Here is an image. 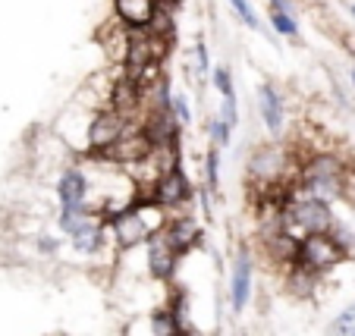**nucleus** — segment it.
<instances>
[{
  "instance_id": "f257e3e1",
  "label": "nucleus",
  "mask_w": 355,
  "mask_h": 336,
  "mask_svg": "<svg viewBox=\"0 0 355 336\" xmlns=\"http://www.w3.org/2000/svg\"><path fill=\"white\" fill-rule=\"evenodd\" d=\"M343 251L340 245L330 239L327 233H311V236H302L299 239V251H295V264L309 274H324V270H334L336 264L343 261Z\"/></svg>"
},
{
  "instance_id": "f03ea898",
  "label": "nucleus",
  "mask_w": 355,
  "mask_h": 336,
  "mask_svg": "<svg viewBox=\"0 0 355 336\" xmlns=\"http://www.w3.org/2000/svg\"><path fill=\"white\" fill-rule=\"evenodd\" d=\"M126 116H120L116 110L104 107L101 114H94V120L88 123V154L101 157L107 148H114L116 141L126 132Z\"/></svg>"
},
{
  "instance_id": "7ed1b4c3",
  "label": "nucleus",
  "mask_w": 355,
  "mask_h": 336,
  "mask_svg": "<svg viewBox=\"0 0 355 336\" xmlns=\"http://www.w3.org/2000/svg\"><path fill=\"white\" fill-rule=\"evenodd\" d=\"M189 198H192V182H189V176L180 170H170V173H164L161 179H157L155 192H151V202L157 204V208H164L170 217L180 214L182 204H189Z\"/></svg>"
},
{
  "instance_id": "20e7f679",
  "label": "nucleus",
  "mask_w": 355,
  "mask_h": 336,
  "mask_svg": "<svg viewBox=\"0 0 355 336\" xmlns=\"http://www.w3.org/2000/svg\"><path fill=\"white\" fill-rule=\"evenodd\" d=\"M107 233H110V239H114L116 251H132L135 245H141V242H148V239H151V233L145 229L141 217L132 211V204H129L126 211H120L116 217H110V220H107Z\"/></svg>"
},
{
  "instance_id": "39448f33",
  "label": "nucleus",
  "mask_w": 355,
  "mask_h": 336,
  "mask_svg": "<svg viewBox=\"0 0 355 336\" xmlns=\"http://www.w3.org/2000/svg\"><path fill=\"white\" fill-rule=\"evenodd\" d=\"M145 245H148L145 264H148V274H151V280H155V283H170L176 276V267H180V255H176L173 245L167 242L164 229L151 236Z\"/></svg>"
},
{
  "instance_id": "423d86ee",
  "label": "nucleus",
  "mask_w": 355,
  "mask_h": 336,
  "mask_svg": "<svg viewBox=\"0 0 355 336\" xmlns=\"http://www.w3.org/2000/svg\"><path fill=\"white\" fill-rule=\"evenodd\" d=\"M286 161H289V154L280 145H264V148H258L255 154H252V161H248V176L255 182H261V186H277V182L283 179Z\"/></svg>"
},
{
  "instance_id": "0eeeda50",
  "label": "nucleus",
  "mask_w": 355,
  "mask_h": 336,
  "mask_svg": "<svg viewBox=\"0 0 355 336\" xmlns=\"http://www.w3.org/2000/svg\"><path fill=\"white\" fill-rule=\"evenodd\" d=\"M92 192V179L82 167L63 170L60 182H57V198H60V211H82Z\"/></svg>"
},
{
  "instance_id": "6e6552de",
  "label": "nucleus",
  "mask_w": 355,
  "mask_h": 336,
  "mask_svg": "<svg viewBox=\"0 0 355 336\" xmlns=\"http://www.w3.org/2000/svg\"><path fill=\"white\" fill-rule=\"evenodd\" d=\"M252 280H255V264L248 258V251H239L230 267V308L242 311L252 296Z\"/></svg>"
},
{
  "instance_id": "1a4fd4ad",
  "label": "nucleus",
  "mask_w": 355,
  "mask_h": 336,
  "mask_svg": "<svg viewBox=\"0 0 355 336\" xmlns=\"http://www.w3.org/2000/svg\"><path fill=\"white\" fill-rule=\"evenodd\" d=\"M164 236H167V242L173 245L176 255L182 258L186 251H192L201 242V227L189 214H173L167 220V227H164Z\"/></svg>"
},
{
  "instance_id": "9d476101",
  "label": "nucleus",
  "mask_w": 355,
  "mask_h": 336,
  "mask_svg": "<svg viewBox=\"0 0 355 336\" xmlns=\"http://www.w3.org/2000/svg\"><path fill=\"white\" fill-rule=\"evenodd\" d=\"M258 110H261L264 126L274 135L283 132V123H286V114H283V98L274 85H261L258 88Z\"/></svg>"
},
{
  "instance_id": "9b49d317",
  "label": "nucleus",
  "mask_w": 355,
  "mask_h": 336,
  "mask_svg": "<svg viewBox=\"0 0 355 336\" xmlns=\"http://www.w3.org/2000/svg\"><path fill=\"white\" fill-rule=\"evenodd\" d=\"M114 10L126 28H148L157 3L155 0H114Z\"/></svg>"
},
{
  "instance_id": "f8f14e48",
  "label": "nucleus",
  "mask_w": 355,
  "mask_h": 336,
  "mask_svg": "<svg viewBox=\"0 0 355 336\" xmlns=\"http://www.w3.org/2000/svg\"><path fill=\"white\" fill-rule=\"evenodd\" d=\"M148 333L151 336H180L182 333L173 311H170V305H161V308H155L148 315Z\"/></svg>"
},
{
  "instance_id": "ddd939ff",
  "label": "nucleus",
  "mask_w": 355,
  "mask_h": 336,
  "mask_svg": "<svg viewBox=\"0 0 355 336\" xmlns=\"http://www.w3.org/2000/svg\"><path fill=\"white\" fill-rule=\"evenodd\" d=\"M315 283H318V276L309 274V270H302L299 264H293V267H289V274H286V290L293 292V296H299V299L311 296Z\"/></svg>"
},
{
  "instance_id": "4468645a",
  "label": "nucleus",
  "mask_w": 355,
  "mask_h": 336,
  "mask_svg": "<svg viewBox=\"0 0 355 336\" xmlns=\"http://www.w3.org/2000/svg\"><path fill=\"white\" fill-rule=\"evenodd\" d=\"M145 32H151L155 38H164V41H173V10L167 7H157L151 22H148Z\"/></svg>"
},
{
  "instance_id": "2eb2a0df",
  "label": "nucleus",
  "mask_w": 355,
  "mask_h": 336,
  "mask_svg": "<svg viewBox=\"0 0 355 336\" xmlns=\"http://www.w3.org/2000/svg\"><path fill=\"white\" fill-rule=\"evenodd\" d=\"M205 182H208V192H217V186H220V154H217V148L205 151Z\"/></svg>"
},
{
  "instance_id": "dca6fc26",
  "label": "nucleus",
  "mask_w": 355,
  "mask_h": 336,
  "mask_svg": "<svg viewBox=\"0 0 355 336\" xmlns=\"http://www.w3.org/2000/svg\"><path fill=\"white\" fill-rule=\"evenodd\" d=\"M330 336H355V305H349L346 311H340V315L334 317Z\"/></svg>"
},
{
  "instance_id": "f3484780",
  "label": "nucleus",
  "mask_w": 355,
  "mask_h": 336,
  "mask_svg": "<svg viewBox=\"0 0 355 336\" xmlns=\"http://www.w3.org/2000/svg\"><path fill=\"white\" fill-rule=\"evenodd\" d=\"M270 26H274L280 35H286V38H295V35H299L295 19L289 13H280V10H274V13H270Z\"/></svg>"
},
{
  "instance_id": "a211bd4d",
  "label": "nucleus",
  "mask_w": 355,
  "mask_h": 336,
  "mask_svg": "<svg viewBox=\"0 0 355 336\" xmlns=\"http://www.w3.org/2000/svg\"><path fill=\"white\" fill-rule=\"evenodd\" d=\"M170 114H173V120L180 123V126H189V123H192V114H189V104L182 94H170Z\"/></svg>"
},
{
  "instance_id": "6ab92c4d",
  "label": "nucleus",
  "mask_w": 355,
  "mask_h": 336,
  "mask_svg": "<svg viewBox=\"0 0 355 336\" xmlns=\"http://www.w3.org/2000/svg\"><path fill=\"white\" fill-rule=\"evenodd\" d=\"M208 135L214 139V145L217 148H223V145H230V135H233V129L227 126V123L217 116V120H211V126H208Z\"/></svg>"
},
{
  "instance_id": "aec40b11",
  "label": "nucleus",
  "mask_w": 355,
  "mask_h": 336,
  "mask_svg": "<svg viewBox=\"0 0 355 336\" xmlns=\"http://www.w3.org/2000/svg\"><path fill=\"white\" fill-rule=\"evenodd\" d=\"M230 7L236 10V16H239L248 28H258V16H255V10H252V3H248V0H230Z\"/></svg>"
},
{
  "instance_id": "412c9836",
  "label": "nucleus",
  "mask_w": 355,
  "mask_h": 336,
  "mask_svg": "<svg viewBox=\"0 0 355 336\" xmlns=\"http://www.w3.org/2000/svg\"><path fill=\"white\" fill-rule=\"evenodd\" d=\"M214 88L223 94V98H236V91H233V76H230V69H223V67L214 69Z\"/></svg>"
},
{
  "instance_id": "4be33fe9",
  "label": "nucleus",
  "mask_w": 355,
  "mask_h": 336,
  "mask_svg": "<svg viewBox=\"0 0 355 336\" xmlns=\"http://www.w3.org/2000/svg\"><path fill=\"white\" fill-rule=\"evenodd\" d=\"M57 249H60V242H57L54 236H38V251L41 255H57Z\"/></svg>"
},
{
  "instance_id": "5701e85b",
  "label": "nucleus",
  "mask_w": 355,
  "mask_h": 336,
  "mask_svg": "<svg viewBox=\"0 0 355 336\" xmlns=\"http://www.w3.org/2000/svg\"><path fill=\"white\" fill-rule=\"evenodd\" d=\"M195 60H198V69H201V73L208 69L211 57H208V47H205V41H198V44H195Z\"/></svg>"
},
{
  "instance_id": "b1692460",
  "label": "nucleus",
  "mask_w": 355,
  "mask_h": 336,
  "mask_svg": "<svg viewBox=\"0 0 355 336\" xmlns=\"http://www.w3.org/2000/svg\"><path fill=\"white\" fill-rule=\"evenodd\" d=\"M270 3H274V10H280V13H289V3H286V0H270Z\"/></svg>"
},
{
  "instance_id": "393cba45",
  "label": "nucleus",
  "mask_w": 355,
  "mask_h": 336,
  "mask_svg": "<svg viewBox=\"0 0 355 336\" xmlns=\"http://www.w3.org/2000/svg\"><path fill=\"white\" fill-rule=\"evenodd\" d=\"M157 7H167V10H176V0H155Z\"/></svg>"
},
{
  "instance_id": "a878e982",
  "label": "nucleus",
  "mask_w": 355,
  "mask_h": 336,
  "mask_svg": "<svg viewBox=\"0 0 355 336\" xmlns=\"http://www.w3.org/2000/svg\"><path fill=\"white\" fill-rule=\"evenodd\" d=\"M180 336H198V333H195V330H182Z\"/></svg>"
},
{
  "instance_id": "bb28decb",
  "label": "nucleus",
  "mask_w": 355,
  "mask_h": 336,
  "mask_svg": "<svg viewBox=\"0 0 355 336\" xmlns=\"http://www.w3.org/2000/svg\"><path fill=\"white\" fill-rule=\"evenodd\" d=\"M352 82H355V69H352Z\"/></svg>"
},
{
  "instance_id": "cd10ccee",
  "label": "nucleus",
  "mask_w": 355,
  "mask_h": 336,
  "mask_svg": "<svg viewBox=\"0 0 355 336\" xmlns=\"http://www.w3.org/2000/svg\"><path fill=\"white\" fill-rule=\"evenodd\" d=\"M352 13H355V3H352Z\"/></svg>"
}]
</instances>
